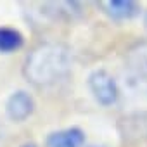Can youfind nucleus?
<instances>
[{"mask_svg": "<svg viewBox=\"0 0 147 147\" xmlns=\"http://www.w3.org/2000/svg\"><path fill=\"white\" fill-rule=\"evenodd\" d=\"M144 21H145V26H147V14H145V19H144Z\"/></svg>", "mask_w": 147, "mask_h": 147, "instance_id": "11", "label": "nucleus"}, {"mask_svg": "<svg viewBox=\"0 0 147 147\" xmlns=\"http://www.w3.org/2000/svg\"><path fill=\"white\" fill-rule=\"evenodd\" d=\"M85 133L80 128H66L50 133L47 138L49 147H83Z\"/></svg>", "mask_w": 147, "mask_h": 147, "instance_id": "6", "label": "nucleus"}, {"mask_svg": "<svg viewBox=\"0 0 147 147\" xmlns=\"http://www.w3.org/2000/svg\"><path fill=\"white\" fill-rule=\"evenodd\" d=\"M33 109H35V100L24 90L14 92L5 102V113L12 121H24L33 113Z\"/></svg>", "mask_w": 147, "mask_h": 147, "instance_id": "4", "label": "nucleus"}, {"mask_svg": "<svg viewBox=\"0 0 147 147\" xmlns=\"http://www.w3.org/2000/svg\"><path fill=\"white\" fill-rule=\"evenodd\" d=\"M119 88L121 107L125 114L131 118L147 116V75L138 71H130L125 75Z\"/></svg>", "mask_w": 147, "mask_h": 147, "instance_id": "2", "label": "nucleus"}, {"mask_svg": "<svg viewBox=\"0 0 147 147\" xmlns=\"http://www.w3.org/2000/svg\"><path fill=\"white\" fill-rule=\"evenodd\" d=\"M42 9L54 19H73L82 12V5L76 2H47L42 4Z\"/></svg>", "mask_w": 147, "mask_h": 147, "instance_id": "7", "label": "nucleus"}, {"mask_svg": "<svg viewBox=\"0 0 147 147\" xmlns=\"http://www.w3.org/2000/svg\"><path fill=\"white\" fill-rule=\"evenodd\" d=\"M104 14H107L114 21H125V19H133L135 16L140 14V5L131 0H104L97 4Z\"/></svg>", "mask_w": 147, "mask_h": 147, "instance_id": "5", "label": "nucleus"}, {"mask_svg": "<svg viewBox=\"0 0 147 147\" xmlns=\"http://www.w3.org/2000/svg\"><path fill=\"white\" fill-rule=\"evenodd\" d=\"M88 88L95 100L102 106H113L119 99L118 82L109 75L106 69H95L88 76Z\"/></svg>", "mask_w": 147, "mask_h": 147, "instance_id": "3", "label": "nucleus"}, {"mask_svg": "<svg viewBox=\"0 0 147 147\" xmlns=\"http://www.w3.org/2000/svg\"><path fill=\"white\" fill-rule=\"evenodd\" d=\"M21 147H36L35 144H24V145H21Z\"/></svg>", "mask_w": 147, "mask_h": 147, "instance_id": "10", "label": "nucleus"}, {"mask_svg": "<svg viewBox=\"0 0 147 147\" xmlns=\"http://www.w3.org/2000/svg\"><path fill=\"white\" fill-rule=\"evenodd\" d=\"M23 45V35L14 28H0V52L9 54Z\"/></svg>", "mask_w": 147, "mask_h": 147, "instance_id": "8", "label": "nucleus"}, {"mask_svg": "<svg viewBox=\"0 0 147 147\" xmlns=\"http://www.w3.org/2000/svg\"><path fill=\"white\" fill-rule=\"evenodd\" d=\"M130 64H131V71L147 75V43H142L130 52Z\"/></svg>", "mask_w": 147, "mask_h": 147, "instance_id": "9", "label": "nucleus"}, {"mask_svg": "<svg viewBox=\"0 0 147 147\" xmlns=\"http://www.w3.org/2000/svg\"><path fill=\"white\" fill-rule=\"evenodd\" d=\"M73 67V50L61 42H47L35 47L23 66L24 78L36 87H50L66 78Z\"/></svg>", "mask_w": 147, "mask_h": 147, "instance_id": "1", "label": "nucleus"}]
</instances>
